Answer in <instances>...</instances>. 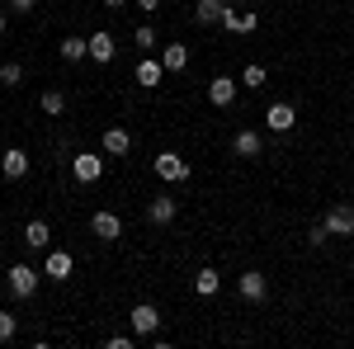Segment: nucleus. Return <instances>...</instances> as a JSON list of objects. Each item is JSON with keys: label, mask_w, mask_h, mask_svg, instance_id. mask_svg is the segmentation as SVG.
I'll list each match as a JSON object with an SVG mask.
<instances>
[{"label": "nucleus", "mask_w": 354, "mask_h": 349, "mask_svg": "<svg viewBox=\"0 0 354 349\" xmlns=\"http://www.w3.org/2000/svg\"><path fill=\"white\" fill-rule=\"evenodd\" d=\"M15 330H19V317H15V312H0V345H10Z\"/></svg>", "instance_id": "b1692460"}, {"label": "nucleus", "mask_w": 354, "mask_h": 349, "mask_svg": "<svg viewBox=\"0 0 354 349\" xmlns=\"http://www.w3.org/2000/svg\"><path fill=\"white\" fill-rule=\"evenodd\" d=\"M128 317H133V330H137V335H156V330H161V312H156L151 302H137Z\"/></svg>", "instance_id": "0eeeda50"}, {"label": "nucleus", "mask_w": 354, "mask_h": 349, "mask_svg": "<svg viewBox=\"0 0 354 349\" xmlns=\"http://www.w3.org/2000/svg\"><path fill=\"white\" fill-rule=\"evenodd\" d=\"M5 283H10V293L24 302V297L38 293V269H33V265H15L10 274H5Z\"/></svg>", "instance_id": "f03ea898"}, {"label": "nucleus", "mask_w": 354, "mask_h": 349, "mask_svg": "<svg viewBox=\"0 0 354 349\" xmlns=\"http://www.w3.org/2000/svg\"><path fill=\"white\" fill-rule=\"evenodd\" d=\"M104 151L109 156H128L133 151V137L123 133V128H104Z\"/></svg>", "instance_id": "aec40b11"}, {"label": "nucleus", "mask_w": 354, "mask_h": 349, "mask_svg": "<svg viewBox=\"0 0 354 349\" xmlns=\"http://www.w3.org/2000/svg\"><path fill=\"white\" fill-rule=\"evenodd\" d=\"M90 232H95V241H118L123 236V222L113 213H95L90 217Z\"/></svg>", "instance_id": "9b49d317"}, {"label": "nucleus", "mask_w": 354, "mask_h": 349, "mask_svg": "<svg viewBox=\"0 0 354 349\" xmlns=\"http://www.w3.org/2000/svg\"><path fill=\"white\" fill-rule=\"evenodd\" d=\"M104 5H109V10H123V5H128V0H104Z\"/></svg>", "instance_id": "7c9ffc66"}, {"label": "nucleus", "mask_w": 354, "mask_h": 349, "mask_svg": "<svg viewBox=\"0 0 354 349\" xmlns=\"http://www.w3.org/2000/svg\"><path fill=\"white\" fill-rule=\"evenodd\" d=\"M241 81L250 85V90H255V85H265V66H245V71H241Z\"/></svg>", "instance_id": "cd10ccee"}, {"label": "nucleus", "mask_w": 354, "mask_h": 349, "mask_svg": "<svg viewBox=\"0 0 354 349\" xmlns=\"http://www.w3.org/2000/svg\"><path fill=\"white\" fill-rule=\"evenodd\" d=\"M260 147H265V142H260V133H255V128H241V133L232 137V151H236L241 161H255V156H260Z\"/></svg>", "instance_id": "f8f14e48"}, {"label": "nucleus", "mask_w": 354, "mask_h": 349, "mask_svg": "<svg viewBox=\"0 0 354 349\" xmlns=\"http://www.w3.org/2000/svg\"><path fill=\"white\" fill-rule=\"evenodd\" d=\"M307 241H312V245H326V241H330V227H326V222H312Z\"/></svg>", "instance_id": "bb28decb"}, {"label": "nucleus", "mask_w": 354, "mask_h": 349, "mask_svg": "<svg viewBox=\"0 0 354 349\" xmlns=\"http://www.w3.org/2000/svg\"><path fill=\"white\" fill-rule=\"evenodd\" d=\"M133 43L142 48V53H151V48H156V28H151V24H142V28L133 33Z\"/></svg>", "instance_id": "393cba45"}, {"label": "nucleus", "mask_w": 354, "mask_h": 349, "mask_svg": "<svg viewBox=\"0 0 354 349\" xmlns=\"http://www.w3.org/2000/svg\"><path fill=\"white\" fill-rule=\"evenodd\" d=\"M208 100H213L218 109H227L232 100H236V81H232V76H213V81H208Z\"/></svg>", "instance_id": "ddd939ff"}, {"label": "nucleus", "mask_w": 354, "mask_h": 349, "mask_svg": "<svg viewBox=\"0 0 354 349\" xmlns=\"http://www.w3.org/2000/svg\"><path fill=\"white\" fill-rule=\"evenodd\" d=\"M222 10H227V0H198L194 5V19L198 24H222Z\"/></svg>", "instance_id": "412c9836"}, {"label": "nucleus", "mask_w": 354, "mask_h": 349, "mask_svg": "<svg viewBox=\"0 0 354 349\" xmlns=\"http://www.w3.org/2000/svg\"><path fill=\"white\" fill-rule=\"evenodd\" d=\"M265 293H270V283H265V274H260V269L241 274V297H245V302H265Z\"/></svg>", "instance_id": "4468645a"}, {"label": "nucleus", "mask_w": 354, "mask_h": 349, "mask_svg": "<svg viewBox=\"0 0 354 349\" xmlns=\"http://www.w3.org/2000/svg\"><path fill=\"white\" fill-rule=\"evenodd\" d=\"M71 269H76V260H71L66 250H48V260H43V274H48L53 283H62V279H71Z\"/></svg>", "instance_id": "9d476101"}, {"label": "nucleus", "mask_w": 354, "mask_h": 349, "mask_svg": "<svg viewBox=\"0 0 354 349\" xmlns=\"http://www.w3.org/2000/svg\"><path fill=\"white\" fill-rule=\"evenodd\" d=\"M165 76V66L156 62V57H147V62H137V85H147V90H156Z\"/></svg>", "instance_id": "dca6fc26"}, {"label": "nucleus", "mask_w": 354, "mask_h": 349, "mask_svg": "<svg viewBox=\"0 0 354 349\" xmlns=\"http://www.w3.org/2000/svg\"><path fill=\"white\" fill-rule=\"evenodd\" d=\"M161 66L165 71H185V66H189V48H185V43H165Z\"/></svg>", "instance_id": "f3484780"}, {"label": "nucleus", "mask_w": 354, "mask_h": 349, "mask_svg": "<svg viewBox=\"0 0 354 349\" xmlns=\"http://www.w3.org/2000/svg\"><path fill=\"white\" fill-rule=\"evenodd\" d=\"M137 10H147V15H156V10H161V0H137Z\"/></svg>", "instance_id": "c756f323"}, {"label": "nucleus", "mask_w": 354, "mask_h": 349, "mask_svg": "<svg viewBox=\"0 0 354 349\" xmlns=\"http://www.w3.org/2000/svg\"><path fill=\"white\" fill-rule=\"evenodd\" d=\"M33 5H38V0H10V10H15V15H28Z\"/></svg>", "instance_id": "c85d7f7f"}, {"label": "nucleus", "mask_w": 354, "mask_h": 349, "mask_svg": "<svg viewBox=\"0 0 354 349\" xmlns=\"http://www.w3.org/2000/svg\"><path fill=\"white\" fill-rule=\"evenodd\" d=\"M222 288V274L218 269H198V274H194V293L198 297H213Z\"/></svg>", "instance_id": "4be33fe9"}, {"label": "nucleus", "mask_w": 354, "mask_h": 349, "mask_svg": "<svg viewBox=\"0 0 354 349\" xmlns=\"http://www.w3.org/2000/svg\"><path fill=\"white\" fill-rule=\"evenodd\" d=\"M71 175H76L81 185H95V180L104 175V161H100L95 151H81V156H71Z\"/></svg>", "instance_id": "423d86ee"}, {"label": "nucleus", "mask_w": 354, "mask_h": 349, "mask_svg": "<svg viewBox=\"0 0 354 349\" xmlns=\"http://www.w3.org/2000/svg\"><path fill=\"white\" fill-rule=\"evenodd\" d=\"M5 28H10V15H0V33H5Z\"/></svg>", "instance_id": "2f4dec72"}, {"label": "nucleus", "mask_w": 354, "mask_h": 349, "mask_svg": "<svg viewBox=\"0 0 354 349\" xmlns=\"http://www.w3.org/2000/svg\"><path fill=\"white\" fill-rule=\"evenodd\" d=\"M57 53L66 57V62H85V57H90V38L71 33V38H62V48H57Z\"/></svg>", "instance_id": "6ab92c4d"}, {"label": "nucleus", "mask_w": 354, "mask_h": 349, "mask_svg": "<svg viewBox=\"0 0 354 349\" xmlns=\"http://www.w3.org/2000/svg\"><path fill=\"white\" fill-rule=\"evenodd\" d=\"M265 128H274V133H293V128H298V109L283 104V100L270 104V109H265Z\"/></svg>", "instance_id": "20e7f679"}, {"label": "nucleus", "mask_w": 354, "mask_h": 349, "mask_svg": "<svg viewBox=\"0 0 354 349\" xmlns=\"http://www.w3.org/2000/svg\"><path fill=\"white\" fill-rule=\"evenodd\" d=\"M222 28H227V33H255V28H260V15H245L241 5H227V10H222Z\"/></svg>", "instance_id": "39448f33"}, {"label": "nucleus", "mask_w": 354, "mask_h": 349, "mask_svg": "<svg viewBox=\"0 0 354 349\" xmlns=\"http://www.w3.org/2000/svg\"><path fill=\"white\" fill-rule=\"evenodd\" d=\"M0 175H5V180H24L28 175V151L24 147H10V151L0 156Z\"/></svg>", "instance_id": "1a4fd4ad"}, {"label": "nucleus", "mask_w": 354, "mask_h": 349, "mask_svg": "<svg viewBox=\"0 0 354 349\" xmlns=\"http://www.w3.org/2000/svg\"><path fill=\"white\" fill-rule=\"evenodd\" d=\"M38 104H43L48 118H57V113H66V95H62V90H43V100H38Z\"/></svg>", "instance_id": "5701e85b"}, {"label": "nucleus", "mask_w": 354, "mask_h": 349, "mask_svg": "<svg viewBox=\"0 0 354 349\" xmlns=\"http://www.w3.org/2000/svg\"><path fill=\"white\" fill-rule=\"evenodd\" d=\"M90 62H100V66L113 62V38L109 33H90Z\"/></svg>", "instance_id": "a211bd4d"}, {"label": "nucleus", "mask_w": 354, "mask_h": 349, "mask_svg": "<svg viewBox=\"0 0 354 349\" xmlns=\"http://www.w3.org/2000/svg\"><path fill=\"white\" fill-rule=\"evenodd\" d=\"M175 213H180V203H175L170 194H156V198L147 203V222H156V227H170Z\"/></svg>", "instance_id": "6e6552de"}, {"label": "nucleus", "mask_w": 354, "mask_h": 349, "mask_svg": "<svg viewBox=\"0 0 354 349\" xmlns=\"http://www.w3.org/2000/svg\"><path fill=\"white\" fill-rule=\"evenodd\" d=\"M227 5H245V0H227Z\"/></svg>", "instance_id": "473e14b6"}, {"label": "nucleus", "mask_w": 354, "mask_h": 349, "mask_svg": "<svg viewBox=\"0 0 354 349\" xmlns=\"http://www.w3.org/2000/svg\"><path fill=\"white\" fill-rule=\"evenodd\" d=\"M24 245H33V250H48V245H53V227L33 217V222L24 227Z\"/></svg>", "instance_id": "2eb2a0df"}, {"label": "nucleus", "mask_w": 354, "mask_h": 349, "mask_svg": "<svg viewBox=\"0 0 354 349\" xmlns=\"http://www.w3.org/2000/svg\"><path fill=\"white\" fill-rule=\"evenodd\" d=\"M151 170L161 175L165 185H185V180H189V165H185V156H175V151H161V156L151 161Z\"/></svg>", "instance_id": "f257e3e1"}, {"label": "nucleus", "mask_w": 354, "mask_h": 349, "mask_svg": "<svg viewBox=\"0 0 354 349\" xmlns=\"http://www.w3.org/2000/svg\"><path fill=\"white\" fill-rule=\"evenodd\" d=\"M24 81V66H19V62H5V66H0V85H19Z\"/></svg>", "instance_id": "a878e982"}, {"label": "nucleus", "mask_w": 354, "mask_h": 349, "mask_svg": "<svg viewBox=\"0 0 354 349\" xmlns=\"http://www.w3.org/2000/svg\"><path fill=\"white\" fill-rule=\"evenodd\" d=\"M322 222L330 227V236H354V203H330V213Z\"/></svg>", "instance_id": "7ed1b4c3"}]
</instances>
